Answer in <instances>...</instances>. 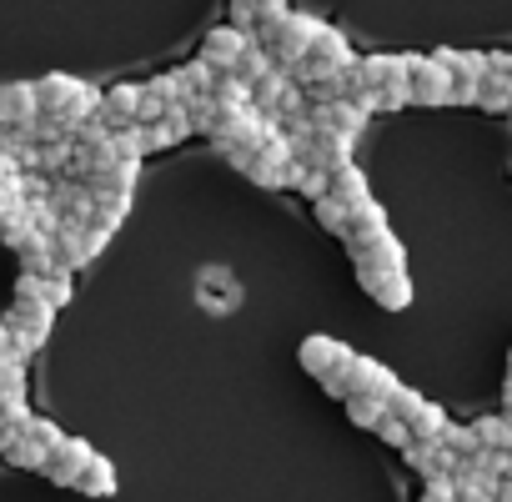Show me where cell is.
<instances>
[{
    "label": "cell",
    "instance_id": "obj_1",
    "mask_svg": "<svg viewBox=\"0 0 512 502\" xmlns=\"http://www.w3.org/2000/svg\"><path fill=\"white\" fill-rule=\"evenodd\" d=\"M317 31H322V21L317 16H307V11H287L282 21H256V41H262L272 56H277V66H297V61H307V51H312V41H317Z\"/></svg>",
    "mask_w": 512,
    "mask_h": 502
},
{
    "label": "cell",
    "instance_id": "obj_2",
    "mask_svg": "<svg viewBox=\"0 0 512 502\" xmlns=\"http://www.w3.org/2000/svg\"><path fill=\"white\" fill-rule=\"evenodd\" d=\"M56 302H46V297H11V307H6V322L11 327V337H16V347H21V357H36L41 347H46V337H51V327H56Z\"/></svg>",
    "mask_w": 512,
    "mask_h": 502
},
{
    "label": "cell",
    "instance_id": "obj_3",
    "mask_svg": "<svg viewBox=\"0 0 512 502\" xmlns=\"http://www.w3.org/2000/svg\"><path fill=\"white\" fill-rule=\"evenodd\" d=\"M347 251H352V267H372V272H402L407 267V246L392 236V226L352 231Z\"/></svg>",
    "mask_w": 512,
    "mask_h": 502
},
{
    "label": "cell",
    "instance_id": "obj_4",
    "mask_svg": "<svg viewBox=\"0 0 512 502\" xmlns=\"http://www.w3.org/2000/svg\"><path fill=\"white\" fill-rule=\"evenodd\" d=\"M412 66V101L417 106H452V71L437 56H407Z\"/></svg>",
    "mask_w": 512,
    "mask_h": 502
},
{
    "label": "cell",
    "instance_id": "obj_5",
    "mask_svg": "<svg viewBox=\"0 0 512 502\" xmlns=\"http://www.w3.org/2000/svg\"><path fill=\"white\" fill-rule=\"evenodd\" d=\"M357 282H362L367 297H372L377 307H387V312L412 307V277H407V267H402V272H372V267H357Z\"/></svg>",
    "mask_w": 512,
    "mask_h": 502
},
{
    "label": "cell",
    "instance_id": "obj_6",
    "mask_svg": "<svg viewBox=\"0 0 512 502\" xmlns=\"http://www.w3.org/2000/svg\"><path fill=\"white\" fill-rule=\"evenodd\" d=\"M452 482H457V497L462 502H497V487H502V477L482 462V452L477 457H462L452 467Z\"/></svg>",
    "mask_w": 512,
    "mask_h": 502
},
{
    "label": "cell",
    "instance_id": "obj_7",
    "mask_svg": "<svg viewBox=\"0 0 512 502\" xmlns=\"http://www.w3.org/2000/svg\"><path fill=\"white\" fill-rule=\"evenodd\" d=\"M91 457H96V447H91L86 437H66V442L51 452L46 477H51L56 487H76V482H81V472L91 467Z\"/></svg>",
    "mask_w": 512,
    "mask_h": 502
},
{
    "label": "cell",
    "instance_id": "obj_8",
    "mask_svg": "<svg viewBox=\"0 0 512 502\" xmlns=\"http://www.w3.org/2000/svg\"><path fill=\"white\" fill-rule=\"evenodd\" d=\"M307 61H312L317 81H322V76H332V71H347V66H357V56H352L347 36H342V31H332V26H322V31H317V41H312ZM317 81H312V86H317Z\"/></svg>",
    "mask_w": 512,
    "mask_h": 502
},
{
    "label": "cell",
    "instance_id": "obj_9",
    "mask_svg": "<svg viewBox=\"0 0 512 502\" xmlns=\"http://www.w3.org/2000/svg\"><path fill=\"white\" fill-rule=\"evenodd\" d=\"M347 357H352V347H347V342H337V337H322V332L302 337V347H297V362H302L312 377H332Z\"/></svg>",
    "mask_w": 512,
    "mask_h": 502
},
{
    "label": "cell",
    "instance_id": "obj_10",
    "mask_svg": "<svg viewBox=\"0 0 512 502\" xmlns=\"http://www.w3.org/2000/svg\"><path fill=\"white\" fill-rule=\"evenodd\" d=\"M402 457H407V467L422 472V477H442V472H452V467L462 462L442 437H412V442L402 447Z\"/></svg>",
    "mask_w": 512,
    "mask_h": 502
},
{
    "label": "cell",
    "instance_id": "obj_11",
    "mask_svg": "<svg viewBox=\"0 0 512 502\" xmlns=\"http://www.w3.org/2000/svg\"><path fill=\"white\" fill-rule=\"evenodd\" d=\"M312 121H317L322 131H342V136H362V131H367V111H362L352 96L312 101Z\"/></svg>",
    "mask_w": 512,
    "mask_h": 502
},
{
    "label": "cell",
    "instance_id": "obj_12",
    "mask_svg": "<svg viewBox=\"0 0 512 502\" xmlns=\"http://www.w3.org/2000/svg\"><path fill=\"white\" fill-rule=\"evenodd\" d=\"M41 116L36 81H6L0 86V126H31Z\"/></svg>",
    "mask_w": 512,
    "mask_h": 502
},
{
    "label": "cell",
    "instance_id": "obj_13",
    "mask_svg": "<svg viewBox=\"0 0 512 502\" xmlns=\"http://www.w3.org/2000/svg\"><path fill=\"white\" fill-rule=\"evenodd\" d=\"M16 257H21V272H36V277H51L56 267H61V257H56V236L51 231H26L21 241H16Z\"/></svg>",
    "mask_w": 512,
    "mask_h": 502
},
{
    "label": "cell",
    "instance_id": "obj_14",
    "mask_svg": "<svg viewBox=\"0 0 512 502\" xmlns=\"http://www.w3.org/2000/svg\"><path fill=\"white\" fill-rule=\"evenodd\" d=\"M246 46H251V31H241V26H216V31L206 36L201 56H206L216 71H236V61H241Z\"/></svg>",
    "mask_w": 512,
    "mask_h": 502
},
{
    "label": "cell",
    "instance_id": "obj_15",
    "mask_svg": "<svg viewBox=\"0 0 512 502\" xmlns=\"http://www.w3.org/2000/svg\"><path fill=\"white\" fill-rule=\"evenodd\" d=\"M111 131H121V126H131V121H141V86H131V81H121V86H111L106 96H101V111H96Z\"/></svg>",
    "mask_w": 512,
    "mask_h": 502
},
{
    "label": "cell",
    "instance_id": "obj_16",
    "mask_svg": "<svg viewBox=\"0 0 512 502\" xmlns=\"http://www.w3.org/2000/svg\"><path fill=\"white\" fill-rule=\"evenodd\" d=\"M86 81H76V76H66V71H51V76H41L36 81V96H41V111H66L71 101H76V91H81Z\"/></svg>",
    "mask_w": 512,
    "mask_h": 502
},
{
    "label": "cell",
    "instance_id": "obj_17",
    "mask_svg": "<svg viewBox=\"0 0 512 502\" xmlns=\"http://www.w3.org/2000/svg\"><path fill=\"white\" fill-rule=\"evenodd\" d=\"M287 86H292V71L277 66L272 76H262V81L251 86V106H256V111H267V116H282V96H287Z\"/></svg>",
    "mask_w": 512,
    "mask_h": 502
},
{
    "label": "cell",
    "instance_id": "obj_18",
    "mask_svg": "<svg viewBox=\"0 0 512 502\" xmlns=\"http://www.w3.org/2000/svg\"><path fill=\"white\" fill-rule=\"evenodd\" d=\"M332 196H337V201H347V206L372 201V186H367V176H362V166H357V161H347V166H337V171H332Z\"/></svg>",
    "mask_w": 512,
    "mask_h": 502
},
{
    "label": "cell",
    "instance_id": "obj_19",
    "mask_svg": "<svg viewBox=\"0 0 512 502\" xmlns=\"http://www.w3.org/2000/svg\"><path fill=\"white\" fill-rule=\"evenodd\" d=\"M0 457H6L11 467H26V472H46V462H51V452H46L36 437H26V432L0 447Z\"/></svg>",
    "mask_w": 512,
    "mask_h": 502
},
{
    "label": "cell",
    "instance_id": "obj_20",
    "mask_svg": "<svg viewBox=\"0 0 512 502\" xmlns=\"http://www.w3.org/2000/svg\"><path fill=\"white\" fill-rule=\"evenodd\" d=\"M211 96H216V106H221V111H241V106H251V81H246V76H236V71H216Z\"/></svg>",
    "mask_w": 512,
    "mask_h": 502
},
{
    "label": "cell",
    "instance_id": "obj_21",
    "mask_svg": "<svg viewBox=\"0 0 512 502\" xmlns=\"http://www.w3.org/2000/svg\"><path fill=\"white\" fill-rule=\"evenodd\" d=\"M76 492H86V497H116V467H111V457H91V467L81 472V482H76Z\"/></svg>",
    "mask_w": 512,
    "mask_h": 502
},
{
    "label": "cell",
    "instance_id": "obj_22",
    "mask_svg": "<svg viewBox=\"0 0 512 502\" xmlns=\"http://www.w3.org/2000/svg\"><path fill=\"white\" fill-rule=\"evenodd\" d=\"M477 106L492 111V116H507V111H512V81H507L502 71H487V76H482V96H477Z\"/></svg>",
    "mask_w": 512,
    "mask_h": 502
},
{
    "label": "cell",
    "instance_id": "obj_23",
    "mask_svg": "<svg viewBox=\"0 0 512 502\" xmlns=\"http://www.w3.org/2000/svg\"><path fill=\"white\" fill-rule=\"evenodd\" d=\"M272 71H277V56H272L262 41L251 36V46H246V51H241V61H236V76H246V81L256 86V81H262V76H272Z\"/></svg>",
    "mask_w": 512,
    "mask_h": 502
},
{
    "label": "cell",
    "instance_id": "obj_24",
    "mask_svg": "<svg viewBox=\"0 0 512 502\" xmlns=\"http://www.w3.org/2000/svg\"><path fill=\"white\" fill-rule=\"evenodd\" d=\"M312 211H317L322 231H332V236H347V221H352V206H347V201H337V196L327 191V196H317V201H312Z\"/></svg>",
    "mask_w": 512,
    "mask_h": 502
},
{
    "label": "cell",
    "instance_id": "obj_25",
    "mask_svg": "<svg viewBox=\"0 0 512 502\" xmlns=\"http://www.w3.org/2000/svg\"><path fill=\"white\" fill-rule=\"evenodd\" d=\"M347 417H352L357 427L377 432V422L387 417V402H382V397H362V392H352V397H347Z\"/></svg>",
    "mask_w": 512,
    "mask_h": 502
},
{
    "label": "cell",
    "instance_id": "obj_26",
    "mask_svg": "<svg viewBox=\"0 0 512 502\" xmlns=\"http://www.w3.org/2000/svg\"><path fill=\"white\" fill-rule=\"evenodd\" d=\"M447 422H452V417H447V412H442L437 402H422V407H417V412L407 417L412 437H442V432H447Z\"/></svg>",
    "mask_w": 512,
    "mask_h": 502
},
{
    "label": "cell",
    "instance_id": "obj_27",
    "mask_svg": "<svg viewBox=\"0 0 512 502\" xmlns=\"http://www.w3.org/2000/svg\"><path fill=\"white\" fill-rule=\"evenodd\" d=\"M472 427H477L482 447H502V452H512V417H507V412H502V417H477Z\"/></svg>",
    "mask_w": 512,
    "mask_h": 502
},
{
    "label": "cell",
    "instance_id": "obj_28",
    "mask_svg": "<svg viewBox=\"0 0 512 502\" xmlns=\"http://www.w3.org/2000/svg\"><path fill=\"white\" fill-rule=\"evenodd\" d=\"M126 211H131V191H96V221L121 226Z\"/></svg>",
    "mask_w": 512,
    "mask_h": 502
},
{
    "label": "cell",
    "instance_id": "obj_29",
    "mask_svg": "<svg viewBox=\"0 0 512 502\" xmlns=\"http://www.w3.org/2000/svg\"><path fill=\"white\" fill-rule=\"evenodd\" d=\"M6 402H26V362H6L0 367V407Z\"/></svg>",
    "mask_w": 512,
    "mask_h": 502
},
{
    "label": "cell",
    "instance_id": "obj_30",
    "mask_svg": "<svg viewBox=\"0 0 512 502\" xmlns=\"http://www.w3.org/2000/svg\"><path fill=\"white\" fill-rule=\"evenodd\" d=\"M442 442H447L457 457H477V452H482V437H477V427H462V422H447Z\"/></svg>",
    "mask_w": 512,
    "mask_h": 502
},
{
    "label": "cell",
    "instance_id": "obj_31",
    "mask_svg": "<svg viewBox=\"0 0 512 502\" xmlns=\"http://www.w3.org/2000/svg\"><path fill=\"white\" fill-rule=\"evenodd\" d=\"M161 131H166V141H171V146H176V141H186V136L196 131V121H191L186 101H181V106H166V116H161Z\"/></svg>",
    "mask_w": 512,
    "mask_h": 502
},
{
    "label": "cell",
    "instance_id": "obj_32",
    "mask_svg": "<svg viewBox=\"0 0 512 502\" xmlns=\"http://www.w3.org/2000/svg\"><path fill=\"white\" fill-rule=\"evenodd\" d=\"M372 226H387V211H382V201H362V206H352L347 236H352V231H372ZM347 236H342V241H347Z\"/></svg>",
    "mask_w": 512,
    "mask_h": 502
},
{
    "label": "cell",
    "instance_id": "obj_33",
    "mask_svg": "<svg viewBox=\"0 0 512 502\" xmlns=\"http://www.w3.org/2000/svg\"><path fill=\"white\" fill-rule=\"evenodd\" d=\"M26 437H36V442H41L46 452H56V447L66 442V432H61V427H56L51 417H31V422H26Z\"/></svg>",
    "mask_w": 512,
    "mask_h": 502
},
{
    "label": "cell",
    "instance_id": "obj_34",
    "mask_svg": "<svg viewBox=\"0 0 512 502\" xmlns=\"http://www.w3.org/2000/svg\"><path fill=\"white\" fill-rule=\"evenodd\" d=\"M422 402H427V397H422V392H417V387H402V382H397V392H392V397H387V412H397V417H402V422H407V417H412V412H417V407H422Z\"/></svg>",
    "mask_w": 512,
    "mask_h": 502
},
{
    "label": "cell",
    "instance_id": "obj_35",
    "mask_svg": "<svg viewBox=\"0 0 512 502\" xmlns=\"http://www.w3.org/2000/svg\"><path fill=\"white\" fill-rule=\"evenodd\" d=\"M377 437H382V442H392V447H397V452H402V447H407V442H412V427H407V422H402V417H397V412H387V417H382V422H377Z\"/></svg>",
    "mask_w": 512,
    "mask_h": 502
},
{
    "label": "cell",
    "instance_id": "obj_36",
    "mask_svg": "<svg viewBox=\"0 0 512 502\" xmlns=\"http://www.w3.org/2000/svg\"><path fill=\"white\" fill-rule=\"evenodd\" d=\"M422 502H462V497H457V482H452V472H442V477H427V487H422Z\"/></svg>",
    "mask_w": 512,
    "mask_h": 502
},
{
    "label": "cell",
    "instance_id": "obj_37",
    "mask_svg": "<svg viewBox=\"0 0 512 502\" xmlns=\"http://www.w3.org/2000/svg\"><path fill=\"white\" fill-rule=\"evenodd\" d=\"M256 0H231V26H241V31H256Z\"/></svg>",
    "mask_w": 512,
    "mask_h": 502
},
{
    "label": "cell",
    "instance_id": "obj_38",
    "mask_svg": "<svg viewBox=\"0 0 512 502\" xmlns=\"http://www.w3.org/2000/svg\"><path fill=\"white\" fill-rule=\"evenodd\" d=\"M482 81H452V106H477Z\"/></svg>",
    "mask_w": 512,
    "mask_h": 502
},
{
    "label": "cell",
    "instance_id": "obj_39",
    "mask_svg": "<svg viewBox=\"0 0 512 502\" xmlns=\"http://www.w3.org/2000/svg\"><path fill=\"white\" fill-rule=\"evenodd\" d=\"M161 116H166V101L151 86H141V121H161Z\"/></svg>",
    "mask_w": 512,
    "mask_h": 502
},
{
    "label": "cell",
    "instance_id": "obj_40",
    "mask_svg": "<svg viewBox=\"0 0 512 502\" xmlns=\"http://www.w3.org/2000/svg\"><path fill=\"white\" fill-rule=\"evenodd\" d=\"M487 66H492V71H502V76L512 81V51H487Z\"/></svg>",
    "mask_w": 512,
    "mask_h": 502
},
{
    "label": "cell",
    "instance_id": "obj_41",
    "mask_svg": "<svg viewBox=\"0 0 512 502\" xmlns=\"http://www.w3.org/2000/svg\"><path fill=\"white\" fill-rule=\"evenodd\" d=\"M497 502H512V477H502V487H497Z\"/></svg>",
    "mask_w": 512,
    "mask_h": 502
},
{
    "label": "cell",
    "instance_id": "obj_42",
    "mask_svg": "<svg viewBox=\"0 0 512 502\" xmlns=\"http://www.w3.org/2000/svg\"><path fill=\"white\" fill-rule=\"evenodd\" d=\"M507 417H512V377H507Z\"/></svg>",
    "mask_w": 512,
    "mask_h": 502
},
{
    "label": "cell",
    "instance_id": "obj_43",
    "mask_svg": "<svg viewBox=\"0 0 512 502\" xmlns=\"http://www.w3.org/2000/svg\"><path fill=\"white\" fill-rule=\"evenodd\" d=\"M507 377H512V357H507Z\"/></svg>",
    "mask_w": 512,
    "mask_h": 502
},
{
    "label": "cell",
    "instance_id": "obj_44",
    "mask_svg": "<svg viewBox=\"0 0 512 502\" xmlns=\"http://www.w3.org/2000/svg\"><path fill=\"white\" fill-rule=\"evenodd\" d=\"M507 126H512V111H507Z\"/></svg>",
    "mask_w": 512,
    "mask_h": 502
}]
</instances>
